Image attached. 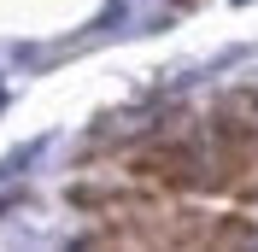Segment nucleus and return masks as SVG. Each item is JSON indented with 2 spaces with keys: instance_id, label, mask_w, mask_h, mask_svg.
Here are the masks:
<instances>
[{
  "instance_id": "1",
  "label": "nucleus",
  "mask_w": 258,
  "mask_h": 252,
  "mask_svg": "<svg viewBox=\"0 0 258 252\" xmlns=\"http://www.w3.org/2000/svg\"><path fill=\"white\" fill-rule=\"evenodd\" d=\"M123 170L135 182H147V188H159V194H206L211 188L206 141H188V135H164V141L135 147Z\"/></svg>"
}]
</instances>
